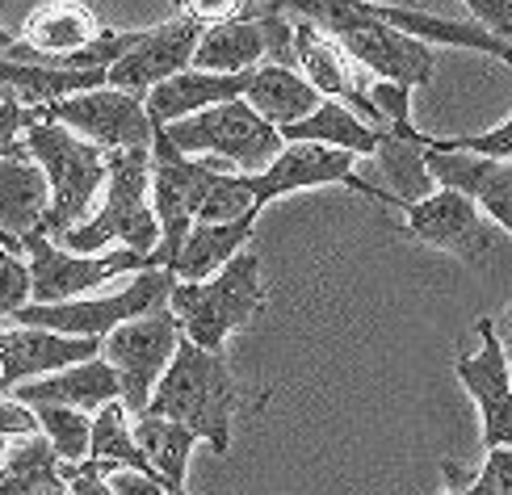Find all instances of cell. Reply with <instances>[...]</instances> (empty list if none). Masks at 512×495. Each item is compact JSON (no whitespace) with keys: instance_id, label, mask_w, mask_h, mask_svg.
<instances>
[{"instance_id":"3957f363","label":"cell","mask_w":512,"mask_h":495,"mask_svg":"<svg viewBox=\"0 0 512 495\" xmlns=\"http://www.w3.org/2000/svg\"><path fill=\"white\" fill-rule=\"evenodd\" d=\"M105 202L80 227L59 235V248L72 256H101L110 244L152 256L160 248V223L152 210V152H110L105 156Z\"/></svg>"},{"instance_id":"bcb514c9","label":"cell","mask_w":512,"mask_h":495,"mask_svg":"<svg viewBox=\"0 0 512 495\" xmlns=\"http://www.w3.org/2000/svg\"><path fill=\"white\" fill-rule=\"evenodd\" d=\"M168 495H189V491L185 487H168Z\"/></svg>"},{"instance_id":"d6a6232c","label":"cell","mask_w":512,"mask_h":495,"mask_svg":"<svg viewBox=\"0 0 512 495\" xmlns=\"http://www.w3.org/2000/svg\"><path fill=\"white\" fill-rule=\"evenodd\" d=\"M244 214H256V206H252V177L223 172V177L215 181V189L206 193L194 227H223V223L244 219Z\"/></svg>"},{"instance_id":"8fae6325","label":"cell","mask_w":512,"mask_h":495,"mask_svg":"<svg viewBox=\"0 0 512 495\" xmlns=\"http://www.w3.org/2000/svg\"><path fill=\"white\" fill-rule=\"evenodd\" d=\"M30 269V303L34 307H55V303H76L80 294H89L105 282H114L118 273H147V256H135L126 248H110L101 256H72L47 235H26L21 240Z\"/></svg>"},{"instance_id":"ac0fdd59","label":"cell","mask_w":512,"mask_h":495,"mask_svg":"<svg viewBox=\"0 0 512 495\" xmlns=\"http://www.w3.org/2000/svg\"><path fill=\"white\" fill-rule=\"evenodd\" d=\"M105 34V26L97 21V13L80 0H51V5H38L26 17V30L13 42V51L5 59L13 63H38V68H51L55 59L80 55L84 47Z\"/></svg>"},{"instance_id":"1f68e13d","label":"cell","mask_w":512,"mask_h":495,"mask_svg":"<svg viewBox=\"0 0 512 495\" xmlns=\"http://www.w3.org/2000/svg\"><path fill=\"white\" fill-rule=\"evenodd\" d=\"M38 420V433L55 449L59 466H80L89 462V441H93V416L72 412V407H30Z\"/></svg>"},{"instance_id":"2e32d148","label":"cell","mask_w":512,"mask_h":495,"mask_svg":"<svg viewBox=\"0 0 512 495\" xmlns=\"http://www.w3.org/2000/svg\"><path fill=\"white\" fill-rule=\"evenodd\" d=\"M475 328H479V353H462L454 361V374L479 407L483 445L500 449V445H512V370L504 361L492 319H479Z\"/></svg>"},{"instance_id":"484cf974","label":"cell","mask_w":512,"mask_h":495,"mask_svg":"<svg viewBox=\"0 0 512 495\" xmlns=\"http://www.w3.org/2000/svg\"><path fill=\"white\" fill-rule=\"evenodd\" d=\"M252 223H256V214H244V219L223 223V227H194L185 248L177 252L173 269H168L173 282H189V286L210 282L219 269H227L244 252V244L252 240Z\"/></svg>"},{"instance_id":"7402d4cb","label":"cell","mask_w":512,"mask_h":495,"mask_svg":"<svg viewBox=\"0 0 512 495\" xmlns=\"http://www.w3.org/2000/svg\"><path fill=\"white\" fill-rule=\"evenodd\" d=\"M9 399L26 403V407H72V412L97 416L101 407L118 403V378L101 357H93V361H80L63 374L17 386V391H9Z\"/></svg>"},{"instance_id":"cb8c5ba5","label":"cell","mask_w":512,"mask_h":495,"mask_svg":"<svg viewBox=\"0 0 512 495\" xmlns=\"http://www.w3.org/2000/svg\"><path fill=\"white\" fill-rule=\"evenodd\" d=\"M374 5V0H370ZM374 17L395 26L399 34H408L416 42H445V47H462V51H479V55H492L500 63L512 68V42H500L496 34H487L475 21H454V17H437L429 9H416V5H374Z\"/></svg>"},{"instance_id":"ffe728a7","label":"cell","mask_w":512,"mask_h":495,"mask_svg":"<svg viewBox=\"0 0 512 495\" xmlns=\"http://www.w3.org/2000/svg\"><path fill=\"white\" fill-rule=\"evenodd\" d=\"M51 210V185L30 160L26 143L0 152V231L21 244L26 235H42V219Z\"/></svg>"},{"instance_id":"ba28073f","label":"cell","mask_w":512,"mask_h":495,"mask_svg":"<svg viewBox=\"0 0 512 495\" xmlns=\"http://www.w3.org/2000/svg\"><path fill=\"white\" fill-rule=\"evenodd\" d=\"M168 294H173V273L147 269V273H135L122 290L97 294V298H76V303H55V307L30 303L13 319H17V328H42V332L72 336V340H105L122 324H131V319L164 311Z\"/></svg>"},{"instance_id":"d590c367","label":"cell","mask_w":512,"mask_h":495,"mask_svg":"<svg viewBox=\"0 0 512 495\" xmlns=\"http://www.w3.org/2000/svg\"><path fill=\"white\" fill-rule=\"evenodd\" d=\"M30 307V269L21 256L0 248V315H17Z\"/></svg>"},{"instance_id":"836d02e7","label":"cell","mask_w":512,"mask_h":495,"mask_svg":"<svg viewBox=\"0 0 512 495\" xmlns=\"http://www.w3.org/2000/svg\"><path fill=\"white\" fill-rule=\"evenodd\" d=\"M429 152H458V156L512 164V114L500 126H492V131H483V135H454V139H433L429 135Z\"/></svg>"},{"instance_id":"4316f807","label":"cell","mask_w":512,"mask_h":495,"mask_svg":"<svg viewBox=\"0 0 512 495\" xmlns=\"http://www.w3.org/2000/svg\"><path fill=\"white\" fill-rule=\"evenodd\" d=\"M277 135H282V143H319V147H336V152H349V156H374L382 131L366 126L340 101H324L311 118L294 122Z\"/></svg>"},{"instance_id":"ee69618b","label":"cell","mask_w":512,"mask_h":495,"mask_svg":"<svg viewBox=\"0 0 512 495\" xmlns=\"http://www.w3.org/2000/svg\"><path fill=\"white\" fill-rule=\"evenodd\" d=\"M5 454H9V441L0 437V466H5Z\"/></svg>"},{"instance_id":"30bf717a","label":"cell","mask_w":512,"mask_h":495,"mask_svg":"<svg viewBox=\"0 0 512 495\" xmlns=\"http://www.w3.org/2000/svg\"><path fill=\"white\" fill-rule=\"evenodd\" d=\"M177 344H181V328L168 307L131 319V324H122L118 332L101 340V361L118 378V403L126 407V416L139 420L147 412L156 382L177 357Z\"/></svg>"},{"instance_id":"74e56055","label":"cell","mask_w":512,"mask_h":495,"mask_svg":"<svg viewBox=\"0 0 512 495\" xmlns=\"http://www.w3.org/2000/svg\"><path fill=\"white\" fill-rule=\"evenodd\" d=\"M0 437L5 441H26V437H38V420L26 403H17L9 395H0Z\"/></svg>"},{"instance_id":"ab89813d","label":"cell","mask_w":512,"mask_h":495,"mask_svg":"<svg viewBox=\"0 0 512 495\" xmlns=\"http://www.w3.org/2000/svg\"><path fill=\"white\" fill-rule=\"evenodd\" d=\"M34 122H38V114H26V110H17V105H0V152L17 147Z\"/></svg>"},{"instance_id":"7a4b0ae2","label":"cell","mask_w":512,"mask_h":495,"mask_svg":"<svg viewBox=\"0 0 512 495\" xmlns=\"http://www.w3.org/2000/svg\"><path fill=\"white\" fill-rule=\"evenodd\" d=\"M236 407H240V386L231 378L227 361L181 336L177 357L156 382L143 416L181 424L185 433H194L198 445H210L223 458L231 449V416H236Z\"/></svg>"},{"instance_id":"7c38bea8","label":"cell","mask_w":512,"mask_h":495,"mask_svg":"<svg viewBox=\"0 0 512 495\" xmlns=\"http://www.w3.org/2000/svg\"><path fill=\"white\" fill-rule=\"evenodd\" d=\"M42 118L63 126V131H72L84 143H93L105 156L110 152H152V139H156L143 101L131 93L110 89V84L59 101L51 110H42Z\"/></svg>"},{"instance_id":"83f0119b","label":"cell","mask_w":512,"mask_h":495,"mask_svg":"<svg viewBox=\"0 0 512 495\" xmlns=\"http://www.w3.org/2000/svg\"><path fill=\"white\" fill-rule=\"evenodd\" d=\"M378 164L399 189V202H424L437 193V181L429 177V135H420L416 126L408 131H382L378 135Z\"/></svg>"},{"instance_id":"b9f144b4","label":"cell","mask_w":512,"mask_h":495,"mask_svg":"<svg viewBox=\"0 0 512 495\" xmlns=\"http://www.w3.org/2000/svg\"><path fill=\"white\" fill-rule=\"evenodd\" d=\"M492 328H496V340H500L504 361H508V370H512V303L500 311V319H492Z\"/></svg>"},{"instance_id":"f35d334b","label":"cell","mask_w":512,"mask_h":495,"mask_svg":"<svg viewBox=\"0 0 512 495\" xmlns=\"http://www.w3.org/2000/svg\"><path fill=\"white\" fill-rule=\"evenodd\" d=\"M59 479L68 483V495H114L110 479L101 475L97 466L80 462V466H59Z\"/></svg>"},{"instance_id":"e575fe53","label":"cell","mask_w":512,"mask_h":495,"mask_svg":"<svg viewBox=\"0 0 512 495\" xmlns=\"http://www.w3.org/2000/svg\"><path fill=\"white\" fill-rule=\"evenodd\" d=\"M441 495H512V445L487 449L483 470L479 475L458 487V491H441Z\"/></svg>"},{"instance_id":"7bdbcfd3","label":"cell","mask_w":512,"mask_h":495,"mask_svg":"<svg viewBox=\"0 0 512 495\" xmlns=\"http://www.w3.org/2000/svg\"><path fill=\"white\" fill-rule=\"evenodd\" d=\"M13 42H17V38H13L5 26H0V55H9V51H13Z\"/></svg>"},{"instance_id":"f1b7e54d","label":"cell","mask_w":512,"mask_h":495,"mask_svg":"<svg viewBox=\"0 0 512 495\" xmlns=\"http://www.w3.org/2000/svg\"><path fill=\"white\" fill-rule=\"evenodd\" d=\"M89 466H97L105 479L118 475V470H135V475H156L147 466L143 449L135 445V433H131V416H126L122 403H110L101 407L93 416V441H89Z\"/></svg>"},{"instance_id":"52a82bcc","label":"cell","mask_w":512,"mask_h":495,"mask_svg":"<svg viewBox=\"0 0 512 495\" xmlns=\"http://www.w3.org/2000/svg\"><path fill=\"white\" fill-rule=\"evenodd\" d=\"M223 172H231V168L219 160H189L164 139V131H156V139H152V210L160 223V248L147 256V269H164V273L173 269L177 252L185 248L189 231L198 223L206 193L215 189Z\"/></svg>"},{"instance_id":"60d3db41","label":"cell","mask_w":512,"mask_h":495,"mask_svg":"<svg viewBox=\"0 0 512 495\" xmlns=\"http://www.w3.org/2000/svg\"><path fill=\"white\" fill-rule=\"evenodd\" d=\"M114 495H168V487L156 475H135V470H118L110 475Z\"/></svg>"},{"instance_id":"e0dca14e","label":"cell","mask_w":512,"mask_h":495,"mask_svg":"<svg viewBox=\"0 0 512 495\" xmlns=\"http://www.w3.org/2000/svg\"><path fill=\"white\" fill-rule=\"evenodd\" d=\"M101 357V340H72L42 328H0V395Z\"/></svg>"},{"instance_id":"f546056e","label":"cell","mask_w":512,"mask_h":495,"mask_svg":"<svg viewBox=\"0 0 512 495\" xmlns=\"http://www.w3.org/2000/svg\"><path fill=\"white\" fill-rule=\"evenodd\" d=\"M135 433V445L143 449L147 466L156 470V479L164 487H185V475H189V454H194V433H185L181 424H168L160 416H139L131 424Z\"/></svg>"},{"instance_id":"d4e9b609","label":"cell","mask_w":512,"mask_h":495,"mask_svg":"<svg viewBox=\"0 0 512 495\" xmlns=\"http://www.w3.org/2000/svg\"><path fill=\"white\" fill-rule=\"evenodd\" d=\"M244 105L256 118H265L273 131H286V126L311 118L319 105H324V97H319L294 68H273V63H265V68H256L248 76Z\"/></svg>"},{"instance_id":"f6af8a7d","label":"cell","mask_w":512,"mask_h":495,"mask_svg":"<svg viewBox=\"0 0 512 495\" xmlns=\"http://www.w3.org/2000/svg\"><path fill=\"white\" fill-rule=\"evenodd\" d=\"M47 495H68V483H59V487H51Z\"/></svg>"},{"instance_id":"603a6c76","label":"cell","mask_w":512,"mask_h":495,"mask_svg":"<svg viewBox=\"0 0 512 495\" xmlns=\"http://www.w3.org/2000/svg\"><path fill=\"white\" fill-rule=\"evenodd\" d=\"M93 89H105V72H59V68H38V63H13L0 55V105L42 114L59 101Z\"/></svg>"},{"instance_id":"6da1fadb","label":"cell","mask_w":512,"mask_h":495,"mask_svg":"<svg viewBox=\"0 0 512 495\" xmlns=\"http://www.w3.org/2000/svg\"><path fill=\"white\" fill-rule=\"evenodd\" d=\"M286 9L315 21V30H324L370 80L399 84L408 93L433 80L437 51L429 42H416L387 26V21H378L370 0H311V5H286Z\"/></svg>"},{"instance_id":"5b68a950","label":"cell","mask_w":512,"mask_h":495,"mask_svg":"<svg viewBox=\"0 0 512 495\" xmlns=\"http://www.w3.org/2000/svg\"><path fill=\"white\" fill-rule=\"evenodd\" d=\"M21 143H26L30 160L42 168V177L51 185V210H47V219H42V235L55 244L59 235H68L72 227L89 219V206L105 189L110 164H105V152H97L93 143L76 139L72 131L47 122L42 114Z\"/></svg>"},{"instance_id":"d6986e66","label":"cell","mask_w":512,"mask_h":495,"mask_svg":"<svg viewBox=\"0 0 512 495\" xmlns=\"http://www.w3.org/2000/svg\"><path fill=\"white\" fill-rule=\"evenodd\" d=\"M429 177L437 181V189H454L462 198H471L487 223L512 235V164L458 152H429Z\"/></svg>"},{"instance_id":"9a60e30c","label":"cell","mask_w":512,"mask_h":495,"mask_svg":"<svg viewBox=\"0 0 512 495\" xmlns=\"http://www.w3.org/2000/svg\"><path fill=\"white\" fill-rule=\"evenodd\" d=\"M294 68L324 101H340L345 110H353L374 131H387L370 101V76L336 47V42L315 30L311 21H294Z\"/></svg>"},{"instance_id":"44dd1931","label":"cell","mask_w":512,"mask_h":495,"mask_svg":"<svg viewBox=\"0 0 512 495\" xmlns=\"http://www.w3.org/2000/svg\"><path fill=\"white\" fill-rule=\"evenodd\" d=\"M248 89V76H210V72H181L173 80L156 84L152 93L143 97V110H147V122L152 131H168L185 118H194L202 110H215V105H227V101H240Z\"/></svg>"},{"instance_id":"277c9868","label":"cell","mask_w":512,"mask_h":495,"mask_svg":"<svg viewBox=\"0 0 512 495\" xmlns=\"http://www.w3.org/2000/svg\"><path fill=\"white\" fill-rule=\"evenodd\" d=\"M261 303H265L261 261L248 252H240L210 282H194V286L173 282V294H168V311H173L181 336L219 357H223V344L261 311Z\"/></svg>"},{"instance_id":"8d00e7d4","label":"cell","mask_w":512,"mask_h":495,"mask_svg":"<svg viewBox=\"0 0 512 495\" xmlns=\"http://www.w3.org/2000/svg\"><path fill=\"white\" fill-rule=\"evenodd\" d=\"M475 26H483L487 34H496L500 42H512V0H466Z\"/></svg>"},{"instance_id":"9c48e42d","label":"cell","mask_w":512,"mask_h":495,"mask_svg":"<svg viewBox=\"0 0 512 495\" xmlns=\"http://www.w3.org/2000/svg\"><path fill=\"white\" fill-rule=\"evenodd\" d=\"M164 139L173 143L181 156H210V160L227 164L231 172H240V177H261L277 160V152L286 147L282 135H277L265 118H256L248 110L244 97L168 126Z\"/></svg>"},{"instance_id":"4dcf8cb0","label":"cell","mask_w":512,"mask_h":495,"mask_svg":"<svg viewBox=\"0 0 512 495\" xmlns=\"http://www.w3.org/2000/svg\"><path fill=\"white\" fill-rule=\"evenodd\" d=\"M59 483V458L42 433L9 445L5 466H0V495H47Z\"/></svg>"},{"instance_id":"4fadbf2b","label":"cell","mask_w":512,"mask_h":495,"mask_svg":"<svg viewBox=\"0 0 512 495\" xmlns=\"http://www.w3.org/2000/svg\"><path fill=\"white\" fill-rule=\"evenodd\" d=\"M357 156L349 152H336V147H319V143H286L277 160L252 177V206L261 214L273 198H286L294 189H324V185H345L353 193L370 202H382V206H399L395 193H378L370 181H361L353 172Z\"/></svg>"},{"instance_id":"5bb4252c","label":"cell","mask_w":512,"mask_h":495,"mask_svg":"<svg viewBox=\"0 0 512 495\" xmlns=\"http://www.w3.org/2000/svg\"><path fill=\"white\" fill-rule=\"evenodd\" d=\"M395 210L403 214V235L408 240L454 252L466 265H479L496 244V231L483 219V210L454 189H437L424 202H399Z\"/></svg>"},{"instance_id":"8992f818","label":"cell","mask_w":512,"mask_h":495,"mask_svg":"<svg viewBox=\"0 0 512 495\" xmlns=\"http://www.w3.org/2000/svg\"><path fill=\"white\" fill-rule=\"evenodd\" d=\"M231 13H236V5H181L173 17H164L160 26L139 30L135 47L105 72V84L143 101L156 84L194 68V51H198L202 34Z\"/></svg>"}]
</instances>
